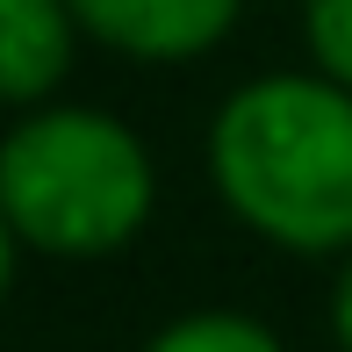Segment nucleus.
<instances>
[{
	"label": "nucleus",
	"mask_w": 352,
	"mask_h": 352,
	"mask_svg": "<svg viewBox=\"0 0 352 352\" xmlns=\"http://www.w3.org/2000/svg\"><path fill=\"white\" fill-rule=\"evenodd\" d=\"M302 43L324 79L352 87V0H309L302 8Z\"/></svg>",
	"instance_id": "423d86ee"
},
{
	"label": "nucleus",
	"mask_w": 352,
	"mask_h": 352,
	"mask_svg": "<svg viewBox=\"0 0 352 352\" xmlns=\"http://www.w3.org/2000/svg\"><path fill=\"white\" fill-rule=\"evenodd\" d=\"M14 245H22V237H14L8 209H0V295H8V280H14Z\"/></svg>",
	"instance_id": "6e6552de"
},
{
	"label": "nucleus",
	"mask_w": 352,
	"mask_h": 352,
	"mask_svg": "<svg viewBox=\"0 0 352 352\" xmlns=\"http://www.w3.org/2000/svg\"><path fill=\"white\" fill-rule=\"evenodd\" d=\"M72 0H0V101L36 108L72 72Z\"/></svg>",
	"instance_id": "20e7f679"
},
{
	"label": "nucleus",
	"mask_w": 352,
	"mask_h": 352,
	"mask_svg": "<svg viewBox=\"0 0 352 352\" xmlns=\"http://www.w3.org/2000/svg\"><path fill=\"white\" fill-rule=\"evenodd\" d=\"M79 29L108 51L144 58V65H187L216 51L237 22V0H72Z\"/></svg>",
	"instance_id": "7ed1b4c3"
},
{
	"label": "nucleus",
	"mask_w": 352,
	"mask_h": 352,
	"mask_svg": "<svg viewBox=\"0 0 352 352\" xmlns=\"http://www.w3.org/2000/svg\"><path fill=\"white\" fill-rule=\"evenodd\" d=\"M216 195L287 252H352V87L274 72L237 87L209 130Z\"/></svg>",
	"instance_id": "f257e3e1"
},
{
	"label": "nucleus",
	"mask_w": 352,
	"mask_h": 352,
	"mask_svg": "<svg viewBox=\"0 0 352 352\" xmlns=\"http://www.w3.org/2000/svg\"><path fill=\"white\" fill-rule=\"evenodd\" d=\"M331 338H338V352H352V259H345L338 287H331Z\"/></svg>",
	"instance_id": "0eeeda50"
},
{
	"label": "nucleus",
	"mask_w": 352,
	"mask_h": 352,
	"mask_svg": "<svg viewBox=\"0 0 352 352\" xmlns=\"http://www.w3.org/2000/svg\"><path fill=\"white\" fill-rule=\"evenodd\" d=\"M144 352H287L266 324H252V316L237 309H201V316H180V324H166Z\"/></svg>",
	"instance_id": "39448f33"
},
{
	"label": "nucleus",
	"mask_w": 352,
	"mask_h": 352,
	"mask_svg": "<svg viewBox=\"0 0 352 352\" xmlns=\"http://www.w3.org/2000/svg\"><path fill=\"white\" fill-rule=\"evenodd\" d=\"M158 173L130 122L101 108H36L0 137V209L51 259L122 252L151 223Z\"/></svg>",
	"instance_id": "f03ea898"
}]
</instances>
